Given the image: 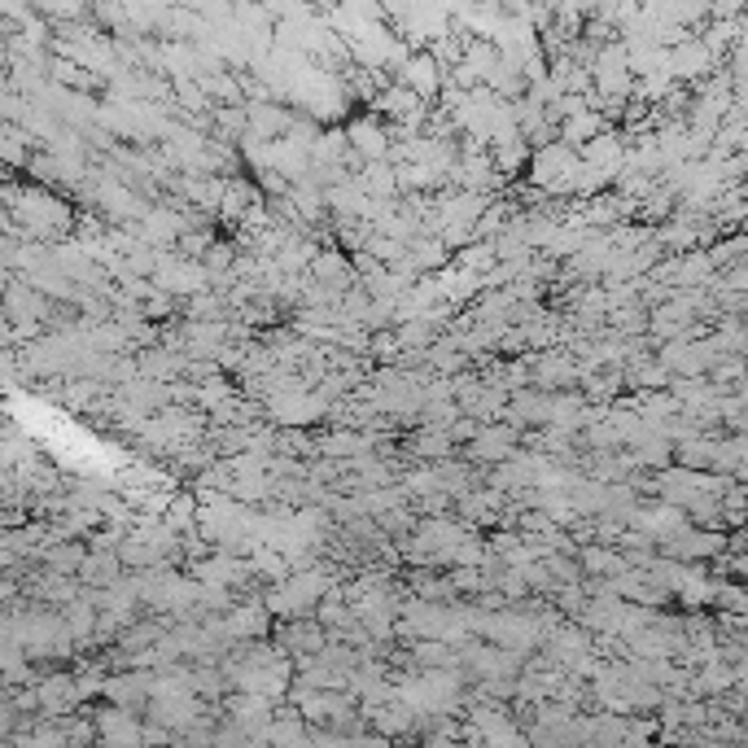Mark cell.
I'll use <instances>...</instances> for the list:
<instances>
[{
	"instance_id": "obj_9",
	"label": "cell",
	"mask_w": 748,
	"mask_h": 748,
	"mask_svg": "<svg viewBox=\"0 0 748 748\" xmlns=\"http://www.w3.org/2000/svg\"><path fill=\"white\" fill-rule=\"evenodd\" d=\"M595 132H600V119H595V114H587V110L578 106V110L569 114V123L560 128V141H569V145H578L582 136H591V141H595Z\"/></svg>"
},
{
	"instance_id": "obj_10",
	"label": "cell",
	"mask_w": 748,
	"mask_h": 748,
	"mask_svg": "<svg viewBox=\"0 0 748 748\" xmlns=\"http://www.w3.org/2000/svg\"><path fill=\"white\" fill-rule=\"evenodd\" d=\"M412 447H417V456H425V460H443V456H451V434H447V430H438V434L425 430Z\"/></svg>"
},
{
	"instance_id": "obj_12",
	"label": "cell",
	"mask_w": 748,
	"mask_h": 748,
	"mask_svg": "<svg viewBox=\"0 0 748 748\" xmlns=\"http://www.w3.org/2000/svg\"><path fill=\"white\" fill-rule=\"evenodd\" d=\"M58 141H71V149H75V154H84V145H80V136H75V132H71V136H58ZM53 158H67V145H58V149H53Z\"/></svg>"
},
{
	"instance_id": "obj_8",
	"label": "cell",
	"mask_w": 748,
	"mask_h": 748,
	"mask_svg": "<svg viewBox=\"0 0 748 748\" xmlns=\"http://www.w3.org/2000/svg\"><path fill=\"white\" fill-rule=\"evenodd\" d=\"M193 526H202V504L193 495H176L167 504V530H193Z\"/></svg>"
},
{
	"instance_id": "obj_1",
	"label": "cell",
	"mask_w": 748,
	"mask_h": 748,
	"mask_svg": "<svg viewBox=\"0 0 748 748\" xmlns=\"http://www.w3.org/2000/svg\"><path fill=\"white\" fill-rule=\"evenodd\" d=\"M578 171H582V162H578V154L569 149V145H547V149H539L534 154V162H530V180L543 189V193H569L574 189V180H578Z\"/></svg>"
},
{
	"instance_id": "obj_4",
	"label": "cell",
	"mask_w": 748,
	"mask_h": 748,
	"mask_svg": "<svg viewBox=\"0 0 748 748\" xmlns=\"http://www.w3.org/2000/svg\"><path fill=\"white\" fill-rule=\"evenodd\" d=\"M276 648H280L285 656H311V661H315V652H324L328 639H324V626L311 617V622H285V626L276 630Z\"/></svg>"
},
{
	"instance_id": "obj_2",
	"label": "cell",
	"mask_w": 748,
	"mask_h": 748,
	"mask_svg": "<svg viewBox=\"0 0 748 748\" xmlns=\"http://www.w3.org/2000/svg\"><path fill=\"white\" fill-rule=\"evenodd\" d=\"M93 722H97L101 748H145V744H149V731L141 726V717H136L132 709L110 704V709H97Z\"/></svg>"
},
{
	"instance_id": "obj_7",
	"label": "cell",
	"mask_w": 748,
	"mask_h": 748,
	"mask_svg": "<svg viewBox=\"0 0 748 748\" xmlns=\"http://www.w3.org/2000/svg\"><path fill=\"white\" fill-rule=\"evenodd\" d=\"M40 560H49V569L62 574V578H80V569L88 560V547L84 543H49L40 552Z\"/></svg>"
},
{
	"instance_id": "obj_5",
	"label": "cell",
	"mask_w": 748,
	"mask_h": 748,
	"mask_svg": "<svg viewBox=\"0 0 748 748\" xmlns=\"http://www.w3.org/2000/svg\"><path fill=\"white\" fill-rule=\"evenodd\" d=\"M350 145H354V154L363 158V162H386V154H390V136H386V128L382 123H372V119H359V123H350Z\"/></svg>"
},
{
	"instance_id": "obj_6",
	"label": "cell",
	"mask_w": 748,
	"mask_h": 748,
	"mask_svg": "<svg viewBox=\"0 0 748 748\" xmlns=\"http://www.w3.org/2000/svg\"><path fill=\"white\" fill-rule=\"evenodd\" d=\"M512 447H517V430H508V425H495V430H482L478 438H473V456L478 460H508L512 456Z\"/></svg>"
},
{
	"instance_id": "obj_3",
	"label": "cell",
	"mask_w": 748,
	"mask_h": 748,
	"mask_svg": "<svg viewBox=\"0 0 748 748\" xmlns=\"http://www.w3.org/2000/svg\"><path fill=\"white\" fill-rule=\"evenodd\" d=\"M399 84L425 101V97H434L438 88H447V75L438 71V58H434V53H408V62L399 67Z\"/></svg>"
},
{
	"instance_id": "obj_13",
	"label": "cell",
	"mask_w": 748,
	"mask_h": 748,
	"mask_svg": "<svg viewBox=\"0 0 748 748\" xmlns=\"http://www.w3.org/2000/svg\"><path fill=\"white\" fill-rule=\"evenodd\" d=\"M652 748H656V744H652Z\"/></svg>"
},
{
	"instance_id": "obj_11",
	"label": "cell",
	"mask_w": 748,
	"mask_h": 748,
	"mask_svg": "<svg viewBox=\"0 0 748 748\" xmlns=\"http://www.w3.org/2000/svg\"><path fill=\"white\" fill-rule=\"evenodd\" d=\"M717 547H722V539H713V534H683L674 543L678 556H700V552H717Z\"/></svg>"
}]
</instances>
